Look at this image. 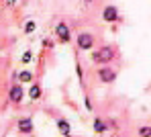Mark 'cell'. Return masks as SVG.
<instances>
[{
	"instance_id": "1",
	"label": "cell",
	"mask_w": 151,
	"mask_h": 137,
	"mask_svg": "<svg viewBox=\"0 0 151 137\" xmlns=\"http://www.w3.org/2000/svg\"><path fill=\"white\" fill-rule=\"evenodd\" d=\"M114 55H116V49H114L112 45H108V47H102L98 51H94V53H92V61H94V63H106V61H110Z\"/></svg>"
},
{
	"instance_id": "2",
	"label": "cell",
	"mask_w": 151,
	"mask_h": 137,
	"mask_svg": "<svg viewBox=\"0 0 151 137\" xmlns=\"http://www.w3.org/2000/svg\"><path fill=\"white\" fill-rule=\"evenodd\" d=\"M55 33H57V37H59L61 43H70V39H72V31H70V27H68L65 23H59L57 29H55Z\"/></svg>"
},
{
	"instance_id": "3",
	"label": "cell",
	"mask_w": 151,
	"mask_h": 137,
	"mask_svg": "<svg viewBox=\"0 0 151 137\" xmlns=\"http://www.w3.org/2000/svg\"><path fill=\"white\" fill-rule=\"evenodd\" d=\"M92 43H94V37L92 35H88V33H82V35H78V47L80 49H90L92 47Z\"/></svg>"
},
{
	"instance_id": "4",
	"label": "cell",
	"mask_w": 151,
	"mask_h": 137,
	"mask_svg": "<svg viewBox=\"0 0 151 137\" xmlns=\"http://www.w3.org/2000/svg\"><path fill=\"white\" fill-rule=\"evenodd\" d=\"M98 76H100L102 82H106V84L116 80V74H114V70H110V68H100V70H98Z\"/></svg>"
},
{
	"instance_id": "5",
	"label": "cell",
	"mask_w": 151,
	"mask_h": 137,
	"mask_svg": "<svg viewBox=\"0 0 151 137\" xmlns=\"http://www.w3.org/2000/svg\"><path fill=\"white\" fill-rule=\"evenodd\" d=\"M102 19L108 21V23H114V21H119V10L114 6H106L104 12H102Z\"/></svg>"
},
{
	"instance_id": "6",
	"label": "cell",
	"mask_w": 151,
	"mask_h": 137,
	"mask_svg": "<svg viewBox=\"0 0 151 137\" xmlns=\"http://www.w3.org/2000/svg\"><path fill=\"white\" fill-rule=\"evenodd\" d=\"M57 129H59V133L63 137H72V127H70V123L65 119H57Z\"/></svg>"
},
{
	"instance_id": "7",
	"label": "cell",
	"mask_w": 151,
	"mask_h": 137,
	"mask_svg": "<svg viewBox=\"0 0 151 137\" xmlns=\"http://www.w3.org/2000/svg\"><path fill=\"white\" fill-rule=\"evenodd\" d=\"M23 96H25V94H23L21 84H14V86L10 88V100H12V102H21V100H23Z\"/></svg>"
},
{
	"instance_id": "8",
	"label": "cell",
	"mask_w": 151,
	"mask_h": 137,
	"mask_svg": "<svg viewBox=\"0 0 151 137\" xmlns=\"http://www.w3.org/2000/svg\"><path fill=\"white\" fill-rule=\"evenodd\" d=\"M19 129L23 131V133H31L33 131V121L25 117V119H19Z\"/></svg>"
},
{
	"instance_id": "9",
	"label": "cell",
	"mask_w": 151,
	"mask_h": 137,
	"mask_svg": "<svg viewBox=\"0 0 151 137\" xmlns=\"http://www.w3.org/2000/svg\"><path fill=\"white\" fill-rule=\"evenodd\" d=\"M29 96H31L33 100H37V98L41 96V88H39L37 84H33V86H31V90H29Z\"/></svg>"
},
{
	"instance_id": "10",
	"label": "cell",
	"mask_w": 151,
	"mask_h": 137,
	"mask_svg": "<svg viewBox=\"0 0 151 137\" xmlns=\"http://www.w3.org/2000/svg\"><path fill=\"white\" fill-rule=\"evenodd\" d=\"M94 131H96V133H104V131H106V123H104L102 119H96V121H94Z\"/></svg>"
},
{
	"instance_id": "11",
	"label": "cell",
	"mask_w": 151,
	"mask_h": 137,
	"mask_svg": "<svg viewBox=\"0 0 151 137\" xmlns=\"http://www.w3.org/2000/svg\"><path fill=\"white\" fill-rule=\"evenodd\" d=\"M19 80H21V82H31V80H33V74H31V72H21V74H19Z\"/></svg>"
},
{
	"instance_id": "12",
	"label": "cell",
	"mask_w": 151,
	"mask_h": 137,
	"mask_svg": "<svg viewBox=\"0 0 151 137\" xmlns=\"http://www.w3.org/2000/svg\"><path fill=\"white\" fill-rule=\"evenodd\" d=\"M139 135L141 137H151V127L149 125H143V127L139 129Z\"/></svg>"
},
{
	"instance_id": "13",
	"label": "cell",
	"mask_w": 151,
	"mask_h": 137,
	"mask_svg": "<svg viewBox=\"0 0 151 137\" xmlns=\"http://www.w3.org/2000/svg\"><path fill=\"white\" fill-rule=\"evenodd\" d=\"M35 27H37V25H35L33 21H27V25H25V33H27V35H31V33L35 31Z\"/></svg>"
},
{
	"instance_id": "14",
	"label": "cell",
	"mask_w": 151,
	"mask_h": 137,
	"mask_svg": "<svg viewBox=\"0 0 151 137\" xmlns=\"http://www.w3.org/2000/svg\"><path fill=\"white\" fill-rule=\"evenodd\" d=\"M31 57H33V53H31V51H25V53H23V59H21V61H23V63H29V61H31Z\"/></svg>"
},
{
	"instance_id": "15",
	"label": "cell",
	"mask_w": 151,
	"mask_h": 137,
	"mask_svg": "<svg viewBox=\"0 0 151 137\" xmlns=\"http://www.w3.org/2000/svg\"><path fill=\"white\" fill-rule=\"evenodd\" d=\"M14 2H17V0H6V4H8V6H12Z\"/></svg>"
},
{
	"instance_id": "16",
	"label": "cell",
	"mask_w": 151,
	"mask_h": 137,
	"mask_svg": "<svg viewBox=\"0 0 151 137\" xmlns=\"http://www.w3.org/2000/svg\"><path fill=\"white\" fill-rule=\"evenodd\" d=\"M86 2H90V0H86Z\"/></svg>"
}]
</instances>
